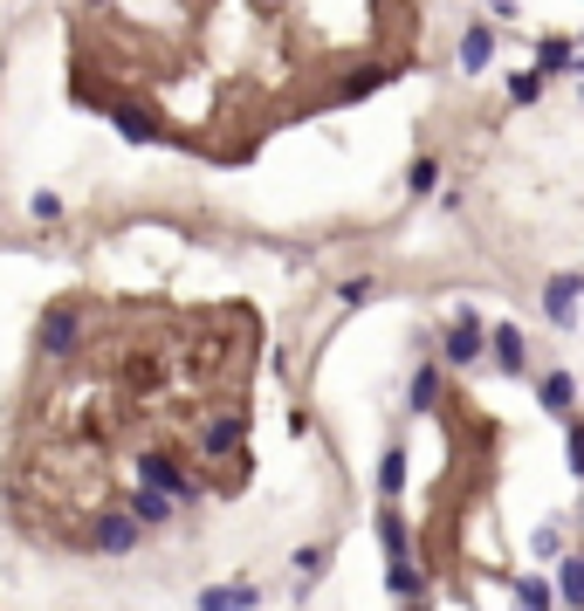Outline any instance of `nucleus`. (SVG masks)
<instances>
[{
  "label": "nucleus",
  "mask_w": 584,
  "mask_h": 611,
  "mask_svg": "<svg viewBox=\"0 0 584 611\" xmlns=\"http://www.w3.org/2000/svg\"><path fill=\"white\" fill-rule=\"evenodd\" d=\"M117 138H131V145H151V138H159V124H151L145 111H117Z\"/></svg>",
  "instance_id": "obj_19"
},
{
  "label": "nucleus",
  "mask_w": 584,
  "mask_h": 611,
  "mask_svg": "<svg viewBox=\"0 0 584 611\" xmlns=\"http://www.w3.org/2000/svg\"><path fill=\"white\" fill-rule=\"evenodd\" d=\"M405 399H413V413H426V405L440 399V365H420V371H413V385H405Z\"/></svg>",
  "instance_id": "obj_17"
},
{
  "label": "nucleus",
  "mask_w": 584,
  "mask_h": 611,
  "mask_svg": "<svg viewBox=\"0 0 584 611\" xmlns=\"http://www.w3.org/2000/svg\"><path fill=\"white\" fill-rule=\"evenodd\" d=\"M481 350H489V323H481L474 310H454V330H447V344H440V365H474Z\"/></svg>",
  "instance_id": "obj_4"
},
{
  "label": "nucleus",
  "mask_w": 584,
  "mask_h": 611,
  "mask_svg": "<svg viewBox=\"0 0 584 611\" xmlns=\"http://www.w3.org/2000/svg\"><path fill=\"white\" fill-rule=\"evenodd\" d=\"M557 598H564L571 611L584 604V556H564V564H557Z\"/></svg>",
  "instance_id": "obj_16"
},
{
  "label": "nucleus",
  "mask_w": 584,
  "mask_h": 611,
  "mask_svg": "<svg viewBox=\"0 0 584 611\" xmlns=\"http://www.w3.org/2000/svg\"><path fill=\"white\" fill-rule=\"evenodd\" d=\"M76 344H83V310L76 302H56V310H42V323H35V350L42 358H76Z\"/></svg>",
  "instance_id": "obj_1"
},
{
  "label": "nucleus",
  "mask_w": 584,
  "mask_h": 611,
  "mask_svg": "<svg viewBox=\"0 0 584 611\" xmlns=\"http://www.w3.org/2000/svg\"><path fill=\"white\" fill-rule=\"evenodd\" d=\"M386 584H392V598H405V604H420V591H426V570L405 556V564H392L386 570Z\"/></svg>",
  "instance_id": "obj_15"
},
{
  "label": "nucleus",
  "mask_w": 584,
  "mask_h": 611,
  "mask_svg": "<svg viewBox=\"0 0 584 611\" xmlns=\"http://www.w3.org/2000/svg\"><path fill=\"white\" fill-rule=\"evenodd\" d=\"M543 413L577 419V378H571V371H550V378H543Z\"/></svg>",
  "instance_id": "obj_11"
},
{
  "label": "nucleus",
  "mask_w": 584,
  "mask_h": 611,
  "mask_svg": "<svg viewBox=\"0 0 584 611\" xmlns=\"http://www.w3.org/2000/svg\"><path fill=\"white\" fill-rule=\"evenodd\" d=\"M577 289H584V275H550V289H543V316L557 323V330H577Z\"/></svg>",
  "instance_id": "obj_5"
},
{
  "label": "nucleus",
  "mask_w": 584,
  "mask_h": 611,
  "mask_svg": "<svg viewBox=\"0 0 584 611\" xmlns=\"http://www.w3.org/2000/svg\"><path fill=\"white\" fill-rule=\"evenodd\" d=\"M454 56H461V69H468V76H481V69L495 62V28H489V21H474V28L461 35V48H454Z\"/></svg>",
  "instance_id": "obj_8"
},
{
  "label": "nucleus",
  "mask_w": 584,
  "mask_h": 611,
  "mask_svg": "<svg viewBox=\"0 0 584 611\" xmlns=\"http://www.w3.org/2000/svg\"><path fill=\"white\" fill-rule=\"evenodd\" d=\"M371 296H378V283H371V275H351V283L337 289V302H351V310H365Z\"/></svg>",
  "instance_id": "obj_25"
},
{
  "label": "nucleus",
  "mask_w": 584,
  "mask_h": 611,
  "mask_svg": "<svg viewBox=\"0 0 584 611\" xmlns=\"http://www.w3.org/2000/svg\"><path fill=\"white\" fill-rule=\"evenodd\" d=\"M124 516H131L138 529H165L172 522V502L159 488H131V502H124Z\"/></svg>",
  "instance_id": "obj_9"
},
{
  "label": "nucleus",
  "mask_w": 584,
  "mask_h": 611,
  "mask_svg": "<svg viewBox=\"0 0 584 611\" xmlns=\"http://www.w3.org/2000/svg\"><path fill=\"white\" fill-rule=\"evenodd\" d=\"M405 474H413V468H405V447H386V461H378V495L399 502L405 495Z\"/></svg>",
  "instance_id": "obj_13"
},
{
  "label": "nucleus",
  "mask_w": 584,
  "mask_h": 611,
  "mask_svg": "<svg viewBox=\"0 0 584 611\" xmlns=\"http://www.w3.org/2000/svg\"><path fill=\"white\" fill-rule=\"evenodd\" d=\"M378 543H386V556H392V564H405V556H413V529H405L399 502H386V508H378Z\"/></svg>",
  "instance_id": "obj_6"
},
{
  "label": "nucleus",
  "mask_w": 584,
  "mask_h": 611,
  "mask_svg": "<svg viewBox=\"0 0 584 611\" xmlns=\"http://www.w3.org/2000/svg\"><path fill=\"white\" fill-rule=\"evenodd\" d=\"M516 598H523V611H550V584L529 570V577H516Z\"/></svg>",
  "instance_id": "obj_21"
},
{
  "label": "nucleus",
  "mask_w": 584,
  "mask_h": 611,
  "mask_svg": "<svg viewBox=\"0 0 584 611\" xmlns=\"http://www.w3.org/2000/svg\"><path fill=\"white\" fill-rule=\"evenodd\" d=\"M386 83H392L386 69H358V76H351V83H344L337 96H344V104H351V96H371V90H386Z\"/></svg>",
  "instance_id": "obj_22"
},
{
  "label": "nucleus",
  "mask_w": 584,
  "mask_h": 611,
  "mask_svg": "<svg viewBox=\"0 0 584 611\" xmlns=\"http://www.w3.org/2000/svg\"><path fill=\"white\" fill-rule=\"evenodd\" d=\"M138 488H159L172 508H180V502L193 508V502H199V481H186L172 453H138Z\"/></svg>",
  "instance_id": "obj_2"
},
{
  "label": "nucleus",
  "mask_w": 584,
  "mask_h": 611,
  "mask_svg": "<svg viewBox=\"0 0 584 611\" xmlns=\"http://www.w3.org/2000/svg\"><path fill=\"white\" fill-rule=\"evenodd\" d=\"M405 186H413V193H434V186H440V159H413V172H405Z\"/></svg>",
  "instance_id": "obj_23"
},
{
  "label": "nucleus",
  "mask_w": 584,
  "mask_h": 611,
  "mask_svg": "<svg viewBox=\"0 0 584 611\" xmlns=\"http://www.w3.org/2000/svg\"><path fill=\"white\" fill-rule=\"evenodd\" d=\"M564 468L584 474V426H577V419H564Z\"/></svg>",
  "instance_id": "obj_24"
},
{
  "label": "nucleus",
  "mask_w": 584,
  "mask_h": 611,
  "mask_svg": "<svg viewBox=\"0 0 584 611\" xmlns=\"http://www.w3.org/2000/svg\"><path fill=\"white\" fill-rule=\"evenodd\" d=\"M323 564H330V550H323V543H310V550H296V591H310V584L323 577Z\"/></svg>",
  "instance_id": "obj_18"
},
{
  "label": "nucleus",
  "mask_w": 584,
  "mask_h": 611,
  "mask_svg": "<svg viewBox=\"0 0 584 611\" xmlns=\"http://www.w3.org/2000/svg\"><path fill=\"white\" fill-rule=\"evenodd\" d=\"M28 214H35V220H62V199H56V193H35Z\"/></svg>",
  "instance_id": "obj_26"
},
{
  "label": "nucleus",
  "mask_w": 584,
  "mask_h": 611,
  "mask_svg": "<svg viewBox=\"0 0 584 611\" xmlns=\"http://www.w3.org/2000/svg\"><path fill=\"white\" fill-rule=\"evenodd\" d=\"M241 447V419H207L199 426V453H234Z\"/></svg>",
  "instance_id": "obj_14"
},
{
  "label": "nucleus",
  "mask_w": 584,
  "mask_h": 611,
  "mask_svg": "<svg viewBox=\"0 0 584 611\" xmlns=\"http://www.w3.org/2000/svg\"><path fill=\"white\" fill-rule=\"evenodd\" d=\"M529 69H537L543 83H550V76H577V56H571L564 35H543V42H537V62H529Z\"/></svg>",
  "instance_id": "obj_10"
},
{
  "label": "nucleus",
  "mask_w": 584,
  "mask_h": 611,
  "mask_svg": "<svg viewBox=\"0 0 584 611\" xmlns=\"http://www.w3.org/2000/svg\"><path fill=\"white\" fill-rule=\"evenodd\" d=\"M138 537H145V529L124 516V508H96V516H90V550L96 556H131Z\"/></svg>",
  "instance_id": "obj_3"
},
{
  "label": "nucleus",
  "mask_w": 584,
  "mask_h": 611,
  "mask_svg": "<svg viewBox=\"0 0 584 611\" xmlns=\"http://www.w3.org/2000/svg\"><path fill=\"white\" fill-rule=\"evenodd\" d=\"M543 90H550V83H543L537 69H523V76H509V104H543Z\"/></svg>",
  "instance_id": "obj_20"
},
{
  "label": "nucleus",
  "mask_w": 584,
  "mask_h": 611,
  "mask_svg": "<svg viewBox=\"0 0 584 611\" xmlns=\"http://www.w3.org/2000/svg\"><path fill=\"white\" fill-rule=\"evenodd\" d=\"M489 344H495V365L509 371V378L529 371V365H523V330H516V323H495V330H489Z\"/></svg>",
  "instance_id": "obj_12"
},
{
  "label": "nucleus",
  "mask_w": 584,
  "mask_h": 611,
  "mask_svg": "<svg viewBox=\"0 0 584 611\" xmlns=\"http://www.w3.org/2000/svg\"><path fill=\"white\" fill-rule=\"evenodd\" d=\"M255 604H262L255 584H207L199 591V611H255Z\"/></svg>",
  "instance_id": "obj_7"
}]
</instances>
